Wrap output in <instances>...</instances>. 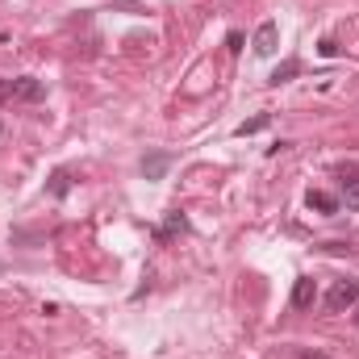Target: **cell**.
<instances>
[{
  "mask_svg": "<svg viewBox=\"0 0 359 359\" xmlns=\"http://www.w3.org/2000/svg\"><path fill=\"white\" fill-rule=\"evenodd\" d=\"M226 46H230V55H238V50H243V34H238V29H234V34H230V38H226Z\"/></svg>",
  "mask_w": 359,
  "mask_h": 359,
  "instance_id": "cell-13",
  "label": "cell"
},
{
  "mask_svg": "<svg viewBox=\"0 0 359 359\" xmlns=\"http://www.w3.org/2000/svg\"><path fill=\"white\" fill-rule=\"evenodd\" d=\"M355 301H359V280H351V276H347V280H334L330 292H326V309H330V313H343V309H351Z\"/></svg>",
  "mask_w": 359,
  "mask_h": 359,
  "instance_id": "cell-1",
  "label": "cell"
},
{
  "mask_svg": "<svg viewBox=\"0 0 359 359\" xmlns=\"http://www.w3.org/2000/svg\"><path fill=\"white\" fill-rule=\"evenodd\" d=\"M168 155H151V159H142V172H147V180H159L163 172H168Z\"/></svg>",
  "mask_w": 359,
  "mask_h": 359,
  "instance_id": "cell-6",
  "label": "cell"
},
{
  "mask_svg": "<svg viewBox=\"0 0 359 359\" xmlns=\"http://www.w3.org/2000/svg\"><path fill=\"white\" fill-rule=\"evenodd\" d=\"M297 72H301V63H297V59H288V63H280V67L271 72V84H288Z\"/></svg>",
  "mask_w": 359,
  "mask_h": 359,
  "instance_id": "cell-7",
  "label": "cell"
},
{
  "mask_svg": "<svg viewBox=\"0 0 359 359\" xmlns=\"http://www.w3.org/2000/svg\"><path fill=\"white\" fill-rule=\"evenodd\" d=\"M180 230H188V222H184V213H168V226L159 230V238H168V234H180Z\"/></svg>",
  "mask_w": 359,
  "mask_h": 359,
  "instance_id": "cell-11",
  "label": "cell"
},
{
  "mask_svg": "<svg viewBox=\"0 0 359 359\" xmlns=\"http://www.w3.org/2000/svg\"><path fill=\"white\" fill-rule=\"evenodd\" d=\"M268 113H259V117H251V121H243V126H238V130H234V134H238V138H247V134H259V130H268Z\"/></svg>",
  "mask_w": 359,
  "mask_h": 359,
  "instance_id": "cell-8",
  "label": "cell"
},
{
  "mask_svg": "<svg viewBox=\"0 0 359 359\" xmlns=\"http://www.w3.org/2000/svg\"><path fill=\"white\" fill-rule=\"evenodd\" d=\"M301 359H326V355H322V351H313V355H301Z\"/></svg>",
  "mask_w": 359,
  "mask_h": 359,
  "instance_id": "cell-15",
  "label": "cell"
},
{
  "mask_svg": "<svg viewBox=\"0 0 359 359\" xmlns=\"http://www.w3.org/2000/svg\"><path fill=\"white\" fill-rule=\"evenodd\" d=\"M313 301H318V284L309 276H301L292 284V309H313Z\"/></svg>",
  "mask_w": 359,
  "mask_h": 359,
  "instance_id": "cell-4",
  "label": "cell"
},
{
  "mask_svg": "<svg viewBox=\"0 0 359 359\" xmlns=\"http://www.w3.org/2000/svg\"><path fill=\"white\" fill-rule=\"evenodd\" d=\"M42 96H46V84H42V80H34V76L13 80V100H21V104H38Z\"/></svg>",
  "mask_w": 359,
  "mask_h": 359,
  "instance_id": "cell-2",
  "label": "cell"
},
{
  "mask_svg": "<svg viewBox=\"0 0 359 359\" xmlns=\"http://www.w3.org/2000/svg\"><path fill=\"white\" fill-rule=\"evenodd\" d=\"M355 305H359V301H355ZM355 326H359V309H355Z\"/></svg>",
  "mask_w": 359,
  "mask_h": 359,
  "instance_id": "cell-16",
  "label": "cell"
},
{
  "mask_svg": "<svg viewBox=\"0 0 359 359\" xmlns=\"http://www.w3.org/2000/svg\"><path fill=\"white\" fill-rule=\"evenodd\" d=\"M13 100V80H0V104Z\"/></svg>",
  "mask_w": 359,
  "mask_h": 359,
  "instance_id": "cell-14",
  "label": "cell"
},
{
  "mask_svg": "<svg viewBox=\"0 0 359 359\" xmlns=\"http://www.w3.org/2000/svg\"><path fill=\"white\" fill-rule=\"evenodd\" d=\"M46 188H50V196H67V192H72V176H67V172H55Z\"/></svg>",
  "mask_w": 359,
  "mask_h": 359,
  "instance_id": "cell-10",
  "label": "cell"
},
{
  "mask_svg": "<svg viewBox=\"0 0 359 359\" xmlns=\"http://www.w3.org/2000/svg\"><path fill=\"white\" fill-rule=\"evenodd\" d=\"M343 201H347V209H359V176L343 180Z\"/></svg>",
  "mask_w": 359,
  "mask_h": 359,
  "instance_id": "cell-9",
  "label": "cell"
},
{
  "mask_svg": "<svg viewBox=\"0 0 359 359\" xmlns=\"http://www.w3.org/2000/svg\"><path fill=\"white\" fill-rule=\"evenodd\" d=\"M318 55H326V59H334V55H339V42H334V38H326V42L318 46Z\"/></svg>",
  "mask_w": 359,
  "mask_h": 359,
  "instance_id": "cell-12",
  "label": "cell"
},
{
  "mask_svg": "<svg viewBox=\"0 0 359 359\" xmlns=\"http://www.w3.org/2000/svg\"><path fill=\"white\" fill-rule=\"evenodd\" d=\"M305 205L318 209V213H339V196H330V192H322V188H309V192H305Z\"/></svg>",
  "mask_w": 359,
  "mask_h": 359,
  "instance_id": "cell-5",
  "label": "cell"
},
{
  "mask_svg": "<svg viewBox=\"0 0 359 359\" xmlns=\"http://www.w3.org/2000/svg\"><path fill=\"white\" fill-rule=\"evenodd\" d=\"M276 46H280V25H276V21H264V25L255 29V55H259V59H271Z\"/></svg>",
  "mask_w": 359,
  "mask_h": 359,
  "instance_id": "cell-3",
  "label": "cell"
}]
</instances>
